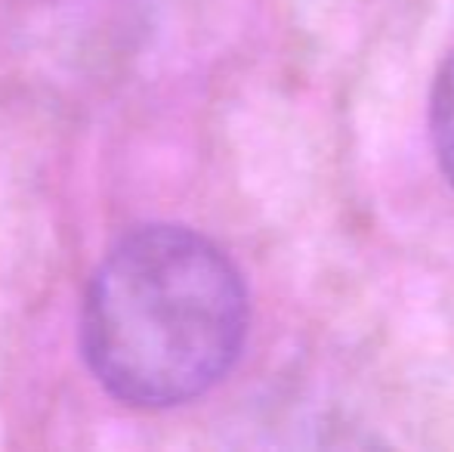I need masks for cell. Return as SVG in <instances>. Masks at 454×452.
Masks as SVG:
<instances>
[{
  "instance_id": "cell-2",
  "label": "cell",
  "mask_w": 454,
  "mask_h": 452,
  "mask_svg": "<svg viewBox=\"0 0 454 452\" xmlns=\"http://www.w3.org/2000/svg\"><path fill=\"white\" fill-rule=\"evenodd\" d=\"M430 131H433V146H436L439 164H442L445 177L454 183V53L439 68L436 84H433Z\"/></svg>"
},
{
  "instance_id": "cell-1",
  "label": "cell",
  "mask_w": 454,
  "mask_h": 452,
  "mask_svg": "<svg viewBox=\"0 0 454 452\" xmlns=\"http://www.w3.org/2000/svg\"><path fill=\"white\" fill-rule=\"evenodd\" d=\"M247 316L245 279L220 245L185 226H143L93 273L81 341L108 393L161 409L226 378Z\"/></svg>"
}]
</instances>
